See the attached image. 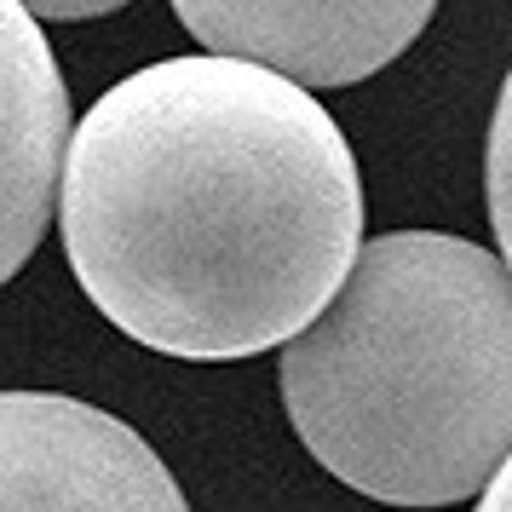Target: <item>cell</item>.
I'll list each match as a JSON object with an SVG mask.
<instances>
[{"mask_svg": "<svg viewBox=\"0 0 512 512\" xmlns=\"http://www.w3.org/2000/svg\"><path fill=\"white\" fill-rule=\"evenodd\" d=\"M81 294L144 351L231 363L300 340L363 254L340 121L242 58H162L81 116L58 185Z\"/></svg>", "mask_w": 512, "mask_h": 512, "instance_id": "6da1fadb", "label": "cell"}, {"mask_svg": "<svg viewBox=\"0 0 512 512\" xmlns=\"http://www.w3.org/2000/svg\"><path fill=\"white\" fill-rule=\"evenodd\" d=\"M282 409L328 478L386 507H455L512 461V271L466 236L386 231L300 340Z\"/></svg>", "mask_w": 512, "mask_h": 512, "instance_id": "7a4b0ae2", "label": "cell"}, {"mask_svg": "<svg viewBox=\"0 0 512 512\" xmlns=\"http://www.w3.org/2000/svg\"><path fill=\"white\" fill-rule=\"evenodd\" d=\"M0 512H190L121 415L64 392H0Z\"/></svg>", "mask_w": 512, "mask_h": 512, "instance_id": "3957f363", "label": "cell"}, {"mask_svg": "<svg viewBox=\"0 0 512 512\" xmlns=\"http://www.w3.org/2000/svg\"><path fill=\"white\" fill-rule=\"evenodd\" d=\"M173 12L213 58L277 70L311 93L397 64L438 0H173Z\"/></svg>", "mask_w": 512, "mask_h": 512, "instance_id": "277c9868", "label": "cell"}, {"mask_svg": "<svg viewBox=\"0 0 512 512\" xmlns=\"http://www.w3.org/2000/svg\"><path fill=\"white\" fill-rule=\"evenodd\" d=\"M70 139V87L47 35L18 0H0V288L47 236Z\"/></svg>", "mask_w": 512, "mask_h": 512, "instance_id": "5b68a950", "label": "cell"}, {"mask_svg": "<svg viewBox=\"0 0 512 512\" xmlns=\"http://www.w3.org/2000/svg\"><path fill=\"white\" fill-rule=\"evenodd\" d=\"M484 196H489V225L501 242V259L512 271V70L501 81L495 116H489V144H484Z\"/></svg>", "mask_w": 512, "mask_h": 512, "instance_id": "8992f818", "label": "cell"}, {"mask_svg": "<svg viewBox=\"0 0 512 512\" xmlns=\"http://www.w3.org/2000/svg\"><path fill=\"white\" fill-rule=\"evenodd\" d=\"M35 24H81V18H110L127 0H18Z\"/></svg>", "mask_w": 512, "mask_h": 512, "instance_id": "52a82bcc", "label": "cell"}, {"mask_svg": "<svg viewBox=\"0 0 512 512\" xmlns=\"http://www.w3.org/2000/svg\"><path fill=\"white\" fill-rule=\"evenodd\" d=\"M472 512H512V461L501 466V478L478 495V507H472Z\"/></svg>", "mask_w": 512, "mask_h": 512, "instance_id": "ba28073f", "label": "cell"}]
</instances>
